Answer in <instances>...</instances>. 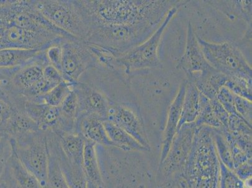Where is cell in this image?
Listing matches in <instances>:
<instances>
[{"label":"cell","instance_id":"6da1fadb","mask_svg":"<svg viewBox=\"0 0 252 188\" xmlns=\"http://www.w3.org/2000/svg\"><path fill=\"white\" fill-rule=\"evenodd\" d=\"M95 22L109 25L148 23L159 27L172 8L184 1L171 0H85Z\"/></svg>","mask_w":252,"mask_h":188},{"label":"cell","instance_id":"7a4b0ae2","mask_svg":"<svg viewBox=\"0 0 252 188\" xmlns=\"http://www.w3.org/2000/svg\"><path fill=\"white\" fill-rule=\"evenodd\" d=\"M197 127V126H196ZM214 129L197 127L184 172L169 184L175 188H219L220 161L214 138Z\"/></svg>","mask_w":252,"mask_h":188},{"label":"cell","instance_id":"3957f363","mask_svg":"<svg viewBox=\"0 0 252 188\" xmlns=\"http://www.w3.org/2000/svg\"><path fill=\"white\" fill-rule=\"evenodd\" d=\"M43 17L62 31L86 41L95 20L85 0H33Z\"/></svg>","mask_w":252,"mask_h":188},{"label":"cell","instance_id":"277c9868","mask_svg":"<svg viewBox=\"0 0 252 188\" xmlns=\"http://www.w3.org/2000/svg\"><path fill=\"white\" fill-rule=\"evenodd\" d=\"M159 27L148 23L122 25L95 22L84 42L101 48L117 58L147 40Z\"/></svg>","mask_w":252,"mask_h":188},{"label":"cell","instance_id":"5b68a950","mask_svg":"<svg viewBox=\"0 0 252 188\" xmlns=\"http://www.w3.org/2000/svg\"><path fill=\"white\" fill-rule=\"evenodd\" d=\"M187 2L184 1L172 8L157 31L144 42L117 57L114 60V66L123 67L128 75L139 71L161 67V62L158 54V50L162 35L179 9Z\"/></svg>","mask_w":252,"mask_h":188},{"label":"cell","instance_id":"8992f818","mask_svg":"<svg viewBox=\"0 0 252 188\" xmlns=\"http://www.w3.org/2000/svg\"><path fill=\"white\" fill-rule=\"evenodd\" d=\"M197 37L204 56L212 67L228 77H242L252 81V66L237 44L209 42Z\"/></svg>","mask_w":252,"mask_h":188},{"label":"cell","instance_id":"52a82bcc","mask_svg":"<svg viewBox=\"0 0 252 188\" xmlns=\"http://www.w3.org/2000/svg\"><path fill=\"white\" fill-rule=\"evenodd\" d=\"M10 140L18 160L45 188L49 164L47 132L38 130L20 138Z\"/></svg>","mask_w":252,"mask_h":188},{"label":"cell","instance_id":"ba28073f","mask_svg":"<svg viewBox=\"0 0 252 188\" xmlns=\"http://www.w3.org/2000/svg\"><path fill=\"white\" fill-rule=\"evenodd\" d=\"M196 128L194 123L185 124L177 130L166 157L158 167V185L171 184L182 176L191 153Z\"/></svg>","mask_w":252,"mask_h":188},{"label":"cell","instance_id":"9c48e42d","mask_svg":"<svg viewBox=\"0 0 252 188\" xmlns=\"http://www.w3.org/2000/svg\"><path fill=\"white\" fill-rule=\"evenodd\" d=\"M62 38L61 35L52 32L22 28L0 13V50H45Z\"/></svg>","mask_w":252,"mask_h":188},{"label":"cell","instance_id":"30bf717a","mask_svg":"<svg viewBox=\"0 0 252 188\" xmlns=\"http://www.w3.org/2000/svg\"><path fill=\"white\" fill-rule=\"evenodd\" d=\"M63 48L62 75L63 80L75 85L89 68L98 64L97 59L88 43L75 38H64Z\"/></svg>","mask_w":252,"mask_h":188},{"label":"cell","instance_id":"8fae6325","mask_svg":"<svg viewBox=\"0 0 252 188\" xmlns=\"http://www.w3.org/2000/svg\"><path fill=\"white\" fill-rule=\"evenodd\" d=\"M45 50L26 65L18 68L8 86L0 91L1 97H22L43 78V70L49 65Z\"/></svg>","mask_w":252,"mask_h":188},{"label":"cell","instance_id":"7c38bea8","mask_svg":"<svg viewBox=\"0 0 252 188\" xmlns=\"http://www.w3.org/2000/svg\"><path fill=\"white\" fill-rule=\"evenodd\" d=\"M107 120L115 124L150 151L151 146L140 114L130 105L112 102Z\"/></svg>","mask_w":252,"mask_h":188},{"label":"cell","instance_id":"4fadbf2b","mask_svg":"<svg viewBox=\"0 0 252 188\" xmlns=\"http://www.w3.org/2000/svg\"><path fill=\"white\" fill-rule=\"evenodd\" d=\"M79 102V116L93 115L107 121L111 100L104 93L88 84L79 82L74 86Z\"/></svg>","mask_w":252,"mask_h":188},{"label":"cell","instance_id":"5bb4252c","mask_svg":"<svg viewBox=\"0 0 252 188\" xmlns=\"http://www.w3.org/2000/svg\"><path fill=\"white\" fill-rule=\"evenodd\" d=\"M197 36L193 26L189 22L188 27L185 51L176 66L177 69L184 71L188 78L213 68L205 59Z\"/></svg>","mask_w":252,"mask_h":188},{"label":"cell","instance_id":"9a60e30c","mask_svg":"<svg viewBox=\"0 0 252 188\" xmlns=\"http://www.w3.org/2000/svg\"><path fill=\"white\" fill-rule=\"evenodd\" d=\"M24 111L38 126L45 132H59L61 130V112L59 107L51 106L45 103L26 101Z\"/></svg>","mask_w":252,"mask_h":188},{"label":"cell","instance_id":"2e32d148","mask_svg":"<svg viewBox=\"0 0 252 188\" xmlns=\"http://www.w3.org/2000/svg\"><path fill=\"white\" fill-rule=\"evenodd\" d=\"M48 141L54 149L60 167L69 188H86L88 179L84 167L68 160L60 148L58 137L54 132H47Z\"/></svg>","mask_w":252,"mask_h":188},{"label":"cell","instance_id":"e0dca14e","mask_svg":"<svg viewBox=\"0 0 252 188\" xmlns=\"http://www.w3.org/2000/svg\"><path fill=\"white\" fill-rule=\"evenodd\" d=\"M186 84H187V82L185 80L180 85L175 99L171 103L170 107L169 109L166 127H165L163 137H162L159 163L166 157L174 137H175L176 133L177 132L178 124L180 122L181 113H182V104L185 95Z\"/></svg>","mask_w":252,"mask_h":188},{"label":"cell","instance_id":"ac0fdd59","mask_svg":"<svg viewBox=\"0 0 252 188\" xmlns=\"http://www.w3.org/2000/svg\"><path fill=\"white\" fill-rule=\"evenodd\" d=\"M76 132L97 146L114 148L107 136L103 121L97 116H80L77 120Z\"/></svg>","mask_w":252,"mask_h":188},{"label":"cell","instance_id":"d6986e66","mask_svg":"<svg viewBox=\"0 0 252 188\" xmlns=\"http://www.w3.org/2000/svg\"><path fill=\"white\" fill-rule=\"evenodd\" d=\"M229 77L214 68L205 72L196 73L188 78L201 94L210 100L216 98L218 93L223 88Z\"/></svg>","mask_w":252,"mask_h":188},{"label":"cell","instance_id":"ffe728a7","mask_svg":"<svg viewBox=\"0 0 252 188\" xmlns=\"http://www.w3.org/2000/svg\"><path fill=\"white\" fill-rule=\"evenodd\" d=\"M2 176L8 178L18 188H43L38 179L25 168L13 151Z\"/></svg>","mask_w":252,"mask_h":188},{"label":"cell","instance_id":"44dd1931","mask_svg":"<svg viewBox=\"0 0 252 188\" xmlns=\"http://www.w3.org/2000/svg\"><path fill=\"white\" fill-rule=\"evenodd\" d=\"M58 137L61 150L68 160L83 166V157L86 139L76 132H55Z\"/></svg>","mask_w":252,"mask_h":188},{"label":"cell","instance_id":"7402d4cb","mask_svg":"<svg viewBox=\"0 0 252 188\" xmlns=\"http://www.w3.org/2000/svg\"><path fill=\"white\" fill-rule=\"evenodd\" d=\"M186 82L187 84L178 130L185 124L195 122L200 109V92L191 82L187 80Z\"/></svg>","mask_w":252,"mask_h":188},{"label":"cell","instance_id":"603a6c76","mask_svg":"<svg viewBox=\"0 0 252 188\" xmlns=\"http://www.w3.org/2000/svg\"><path fill=\"white\" fill-rule=\"evenodd\" d=\"M83 167L88 181L94 183L99 188H105L98 159L97 144L86 139L84 151Z\"/></svg>","mask_w":252,"mask_h":188},{"label":"cell","instance_id":"cb8c5ba5","mask_svg":"<svg viewBox=\"0 0 252 188\" xmlns=\"http://www.w3.org/2000/svg\"><path fill=\"white\" fill-rule=\"evenodd\" d=\"M103 124L114 148L124 151H149L134 137L111 121H104Z\"/></svg>","mask_w":252,"mask_h":188},{"label":"cell","instance_id":"d4e9b609","mask_svg":"<svg viewBox=\"0 0 252 188\" xmlns=\"http://www.w3.org/2000/svg\"><path fill=\"white\" fill-rule=\"evenodd\" d=\"M13 109L14 111L4 134L9 138L17 139L41 130L24 110Z\"/></svg>","mask_w":252,"mask_h":188},{"label":"cell","instance_id":"484cf974","mask_svg":"<svg viewBox=\"0 0 252 188\" xmlns=\"http://www.w3.org/2000/svg\"><path fill=\"white\" fill-rule=\"evenodd\" d=\"M43 50L5 49L0 50V68L20 67L38 56Z\"/></svg>","mask_w":252,"mask_h":188},{"label":"cell","instance_id":"4316f807","mask_svg":"<svg viewBox=\"0 0 252 188\" xmlns=\"http://www.w3.org/2000/svg\"><path fill=\"white\" fill-rule=\"evenodd\" d=\"M47 145L49 164H48L47 187L45 188H69L60 167L56 153L48 141V139Z\"/></svg>","mask_w":252,"mask_h":188},{"label":"cell","instance_id":"83f0119b","mask_svg":"<svg viewBox=\"0 0 252 188\" xmlns=\"http://www.w3.org/2000/svg\"><path fill=\"white\" fill-rule=\"evenodd\" d=\"M194 123L197 127L205 125L221 131L224 130L223 125L217 118L213 110L211 100L201 93L200 112Z\"/></svg>","mask_w":252,"mask_h":188},{"label":"cell","instance_id":"f1b7e54d","mask_svg":"<svg viewBox=\"0 0 252 188\" xmlns=\"http://www.w3.org/2000/svg\"><path fill=\"white\" fill-rule=\"evenodd\" d=\"M74 86L63 80L35 102H43L53 107H59L72 90Z\"/></svg>","mask_w":252,"mask_h":188},{"label":"cell","instance_id":"f546056e","mask_svg":"<svg viewBox=\"0 0 252 188\" xmlns=\"http://www.w3.org/2000/svg\"><path fill=\"white\" fill-rule=\"evenodd\" d=\"M251 182L252 178L243 181L220 161L219 188H252Z\"/></svg>","mask_w":252,"mask_h":188},{"label":"cell","instance_id":"4dcf8cb0","mask_svg":"<svg viewBox=\"0 0 252 188\" xmlns=\"http://www.w3.org/2000/svg\"><path fill=\"white\" fill-rule=\"evenodd\" d=\"M214 138L219 159L222 163L233 171V163L230 146L223 133L221 130L214 129Z\"/></svg>","mask_w":252,"mask_h":188},{"label":"cell","instance_id":"1f68e13d","mask_svg":"<svg viewBox=\"0 0 252 188\" xmlns=\"http://www.w3.org/2000/svg\"><path fill=\"white\" fill-rule=\"evenodd\" d=\"M224 87L234 95L251 100L252 81L242 77H229Z\"/></svg>","mask_w":252,"mask_h":188},{"label":"cell","instance_id":"d6a6232c","mask_svg":"<svg viewBox=\"0 0 252 188\" xmlns=\"http://www.w3.org/2000/svg\"><path fill=\"white\" fill-rule=\"evenodd\" d=\"M63 40L53 43L45 50L46 58L49 65L54 66L61 72H62V63H63V48L61 45Z\"/></svg>","mask_w":252,"mask_h":188},{"label":"cell","instance_id":"836d02e7","mask_svg":"<svg viewBox=\"0 0 252 188\" xmlns=\"http://www.w3.org/2000/svg\"><path fill=\"white\" fill-rule=\"evenodd\" d=\"M235 96L227 88L223 87L218 93L216 98L230 115L238 116L235 109Z\"/></svg>","mask_w":252,"mask_h":188},{"label":"cell","instance_id":"e575fe53","mask_svg":"<svg viewBox=\"0 0 252 188\" xmlns=\"http://www.w3.org/2000/svg\"><path fill=\"white\" fill-rule=\"evenodd\" d=\"M235 106L238 116L252 125V104L251 100L235 96Z\"/></svg>","mask_w":252,"mask_h":188},{"label":"cell","instance_id":"d590c367","mask_svg":"<svg viewBox=\"0 0 252 188\" xmlns=\"http://www.w3.org/2000/svg\"><path fill=\"white\" fill-rule=\"evenodd\" d=\"M13 153L10 139L5 134L0 141V181Z\"/></svg>","mask_w":252,"mask_h":188},{"label":"cell","instance_id":"8d00e7d4","mask_svg":"<svg viewBox=\"0 0 252 188\" xmlns=\"http://www.w3.org/2000/svg\"><path fill=\"white\" fill-rule=\"evenodd\" d=\"M14 109L10 103L0 97V133L4 134Z\"/></svg>","mask_w":252,"mask_h":188},{"label":"cell","instance_id":"74e56055","mask_svg":"<svg viewBox=\"0 0 252 188\" xmlns=\"http://www.w3.org/2000/svg\"><path fill=\"white\" fill-rule=\"evenodd\" d=\"M43 77L52 83L56 85H58L64 80L61 72L49 64L45 66L44 70H43Z\"/></svg>","mask_w":252,"mask_h":188},{"label":"cell","instance_id":"f35d334b","mask_svg":"<svg viewBox=\"0 0 252 188\" xmlns=\"http://www.w3.org/2000/svg\"><path fill=\"white\" fill-rule=\"evenodd\" d=\"M19 68H0V91L8 86L11 78Z\"/></svg>","mask_w":252,"mask_h":188},{"label":"cell","instance_id":"ab89813d","mask_svg":"<svg viewBox=\"0 0 252 188\" xmlns=\"http://www.w3.org/2000/svg\"><path fill=\"white\" fill-rule=\"evenodd\" d=\"M158 188H175L170 185L169 184H163L161 185H158Z\"/></svg>","mask_w":252,"mask_h":188},{"label":"cell","instance_id":"60d3db41","mask_svg":"<svg viewBox=\"0 0 252 188\" xmlns=\"http://www.w3.org/2000/svg\"><path fill=\"white\" fill-rule=\"evenodd\" d=\"M116 188H126L125 185L124 184L119 185Z\"/></svg>","mask_w":252,"mask_h":188},{"label":"cell","instance_id":"b9f144b4","mask_svg":"<svg viewBox=\"0 0 252 188\" xmlns=\"http://www.w3.org/2000/svg\"><path fill=\"white\" fill-rule=\"evenodd\" d=\"M4 136V134H2V133H0V141H1V140L2 138H3V137Z\"/></svg>","mask_w":252,"mask_h":188},{"label":"cell","instance_id":"7bdbcfd3","mask_svg":"<svg viewBox=\"0 0 252 188\" xmlns=\"http://www.w3.org/2000/svg\"><path fill=\"white\" fill-rule=\"evenodd\" d=\"M139 188H145V187H144V185H141L140 187H139Z\"/></svg>","mask_w":252,"mask_h":188}]
</instances>
